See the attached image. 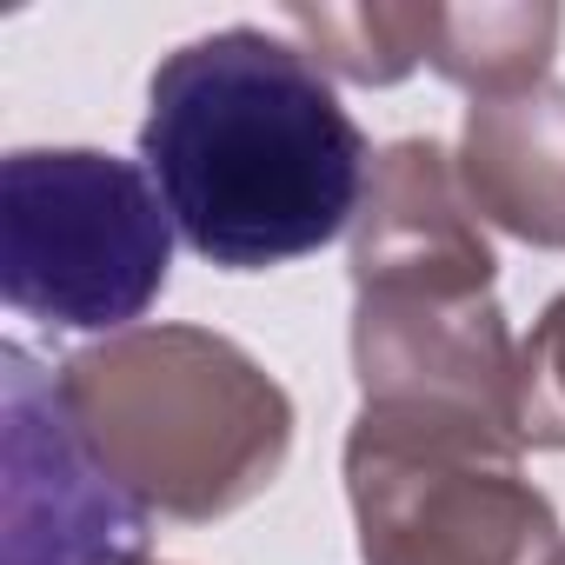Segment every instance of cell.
<instances>
[{
  "instance_id": "obj_4",
  "label": "cell",
  "mask_w": 565,
  "mask_h": 565,
  "mask_svg": "<svg viewBox=\"0 0 565 565\" xmlns=\"http://www.w3.org/2000/svg\"><path fill=\"white\" fill-rule=\"evenodd\" d=\"M519 452V433L472 413L360 406L347 433L360 565H545L558 519Z\"/></svg>"
},
{
  "instance_id": "obj_7",
  "label": "cell",
  "mask_w": 565,
  "mask_h": 565,
  "mask_svg": "<svg viewBox=\"0 0 565 565\" xmlns=\"http://www.w3.org/2000/svg\"><path fill=\"white\" fill-rule=\"evenodd\" d=\"M452 173L479 220L565 253V81L472 100Z\"/></svg>"
},
{
  "instance_id": "obj_6",
  "label": "cell",
  "mask_w": 565,
  "mask_h": 565,
  "mask_svg": "<svg viewBox=\"0 0 565 565\" xmlns=\"http://www.w3.org/2000/svg\"><path fill=\"white\" fill-rule=\"evenodd\" d=\"M8 406V565H147V505L74 433L54 373L28 347L0 353Z\"/></svg>"
},
{
  "instance_id": "obj_9",
  "label": "cell",
  "mask_w": 565,
  "mask_h": 565,
  "mask_svg": "<svg viewBox=\"0 0 565 565\" xmlns=\"http://www.w3.org/2000/svg\"><path fill=\"white\" fill-rule=\"evenodd\" d=\"M300 41H313V67H333L360 87H393L426 61L433 8H294Z\"/></svg>"
},
{
  "instance_id": "obj_3",
  "label": "cell",
  "mask_w": 565,
  "mask_h": 565,
  "mask_svg": "<svg viewBox=\"0 0 565 565\" xmlns=\"http://www.w3.org/2000/svg\"><path fill=\"white\" fill-rule=\"evenodd\" d=\"M87 452L147 512L206 525L259 499L294 452V399L206 327H134L54 373Z\"/></svg>"
},
{
  "instance_id": "obj_1",
  "label": "cell",
  "mask_w": 565,
  "mask_h": 565,
  "mask_svg": "<svg viewBox=\"0 0 565 565\" xmlns=\"http://www.w3.org/2000/svg\"><path fill=\"white\" fill-rule=\"evenodd\" d=\"M140 167L173 233L226 266L266 273L340 239L373 186L360 120L307 47L266 28H220L153 67Z\"/></svg>"
},
{
  "instance_id": "obj_12",
  "label": "cell",
  "mask_w": 565,
  "mask_h": 565,
  "mask_svg": "<svg viewBox=\"0 0 565 565\" xmlns=\"http://www.w3.org/2000/svg\"><path fill=\"white\" fill-rule=\"evenodd\" d=\"M147 565H153V558H147Z\"/></svg>"
},
{
  "instance_id": "obj_10",
  "label": "cell",
  "mask_w": 565,
  "mask_h": 565,
  "mask_svg": "<svg viewBox=\"0 0 565 565\" xmlns=\"http://www.w3.org/2000/svg\"><path fill=\"white\" fill-rule=\"evenodd\" d=\"M519 433L525 446L565 452V294L539 313L519 347Z\"/></svg>"
},
{
  "instance_id": "obj_5",
  "label": "cell",
  "mask_w": 565,
  "mask_h": 565,
  "mask_svg": "<svg viewBox=\"0 0 565 565\" xmlns=\"http://www.w3.org/2000/svg\"><path fill=\"white\" fill-rule=\"evenodd\" d=\"M173 266V213L140 160L21 147L0 160V294L61 333H134Z\"/></svg>"
},
{
  "instance_id": "obj_11",
  "label": "cell",
  "mask_w": 565,
  "mask_h": 565,
  "mask_svg": "<svg viewBox=\"0 0 565 565\" xmlns=\"http://www.w3.org/2000/svg\"><path fill=\"white\" fill-rule=\"evenodd\" d=\"M545 565H565V539H558V552H552V558H545Z\"/></svg>"
},
{
  "instance_id": "obj_8",
  "label": "cell",
  "mask_w": 565,
  "mask_h": 565,
  "mask_svg": "<svg viewBox=\"0 0 565 565\" xmlns=\"http://www.w3.org/2000/svg\"><path fill=\"white\" fill-rule=\"evenodd\" d=\"M558 8H433L426 61L472 100H499L552 81Z\"/></svg>"
},
{
  "instance_id": "obj_2",
  "label": "cell",
  "mask_w": 565,
  "mask_h": 565,
  "mask_svg": "<svg viewBox=\"0 0 565 565\" xmlns=\"http://www.w3.org/2000/svg\"><path fill=\"white\" fill-rule=\"evenodd\" d=\"M353 373L366 406H446L519 433V347L492 300V246L433 140L373 160L353 220Z\"/></svg>"
}]
</instances>
